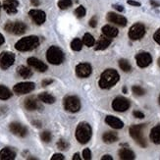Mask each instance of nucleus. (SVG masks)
Wrapping results in <instances>:
<instances>
[{
    "instance_id": "c9c22d12",
    "label": "nucleus",
    "mask_w": 160,
    "mask_h": 160,
    "mask_svg": "<svg viewBox=\"0 0 160 160\" xmlns=\"http://www.w3.org/2000/svg\"><path fill=\"white\" fill-rule=\"evenodd\" d=\"M86 13H87V11H86L85 7H83V6H79L78 8L75 10V15H76V17L79 18V19L85 17Z\"/></svg>"
},
{
    "instance_id": "c756f323",
    "label": "nucleus",
    "mask_w": 160,
    "mask_h": 160,
    "mask_svg": "<svg viewBox=\"0 0 160 160\" xmlns=\"http://www.w3.org/2000/svg\"><path fill=\"white\" fill-rule=\"evenodd\" d=\"M82 42H83V44H85L86 46L92 47V46H93L95 44V39H94V38L92 36V34L88 32V33L85 34V36H83Z\"/></svg>"
},
{
    "instance_id": "4c0bfd02",
    "label": "nucleus",
    "mask_w": 160,
    "mask_h": 160,
    "mask_svg": "<svg viewBox=\"0 0 160 160\" xmlns=\"http://www.w3.org/2000/svg\"><path fill=\"white\" fill-rule=\"evenodd\" d=\"M82 157L86 160H89L92 159V151H90L89 148H85L82 150Z\"/></svg>"
},
{
    "instance_id": "aec40b11",
    "label": "nucleus",
    "mask_w": 160,
    "mask_h": 160,
    "mask_svg": "<svg viewBox=\"0 0 160 160\" xmlns=\"http://www.w3.org/2000/svg\"><path fill=\"white\" fill-rule=\"evenodd\" d=\"M111 42H112V40H111L110 38L106 37V36H101L99 38V39L96 41V43H95V47H94V49L96 51H98V50H104V49H106V48L111 44Z\"/></svg>"
},
{
    "instance_id": "bb28decb",
    "label": "nucleus",
    "mask_w": 160,
    "mask_h": 160,
    "mask_svg": "<svg viewBox=\"0 0 160 160\" xmlns=\"http://www.w3.org/2000/svg\"><path fill=\"white\" fill-rule=\"evenodd\" d=\"M38 99L46 104H52L55 102V97L48 92H41L38 94Z\"/></svg>"
},
{
    "instance_id": "58836bf2",
    "label": "nucleus",
    "mask_w": 160,
    "mask_h": 160,
    "mask_svg": "<svg viewBox=\"0 0 160 160\" xmlns=\"http://www.w3.org/2000/svg\"><path fill=\"white\" fill-rule=\"evenodd\" d=\"M153 38H154V40H155V42H157V43L160 45V28L154 32V34H153Z\"/></svg>"
},
{
    "instance_id": "79ce46f5",
    "label": "nucleus",
    "mask_w": 160,
    "mask_h": 160,
    "mask_svg": "<svg viewBox=\"0 0 160 160\" xmlns=\"http://www.w3.org/2000/svg\"><path fill=\"white\" fill-rule=\"evenodd\" d=\"M64 155L61 154V153H55L52 157L51 160H64Z\"/></svg>"
},
{
    "instance_id": "f8f14e48",
    "label": "nucleus",
    "mask_w": 160,
    "mask_h": 160,
    "mask_svg": "<svg viewBox=\"0 0 160 160\" xmlns=\"http://www.w3.org/2000/svg\"><path fill=\"white\" fill-rule=\"evenodd\" d=\"M29 16L32 20V22L34 24H37L38 26L42 25L45 20H46V14L42 10H38V9H32L29 12Z\"/></svg>"
},
{
    "instance_id": "412c9836",
    "label": "nucleus",
    "mask_w": 160,
    "mask_h": 160,
    "mask_svg": "<svg viewBox=\"0 0 160 160\" xmlns=\"http://www.w3.org/2000/svg\"><path fill=\"white\" fill-rule=\"evenodd\" d=\"M24 105H25V108L29 111H33V110H37L38 108H40L39 103L34 96L27 97V98L25 99Z\"/></svg>"
},
{
    "instance_id": "a18cd8bd",
    "label": "nucleus",
    "mask_w": 160,
    "mask_h": 160,
    "mask_svg": "<svg viewBox=\"0 0 160 160\" xmlns=\"http://www.w3.org/2000/svg\"><path fill=\"white\" fill-rule=\"evenodd\" d=\"M113 8L114 9H116L117 11H119V12H123L124 11V8H123V6H121V5H113Z\"/></svg>"
},
{
    "instance_id": "f03ea898",
    "label": "nucleus",
    "mask_w": 160,
    "mask_h": 160,
    "mask_svg": "<svg viewBox=\"0 0 160 160\" xmlns=\"http://www.w3.org/2000/svg\"><path fill=\"white\" fill-rule=\"evenodd\" d=\"M39 45V38L36 36H29L21 38L15 44V48L18 51H31L36 49Z\"/></svg>"
},
{
    "instance_id": "4468645a",
    "label": "nucleus",
    "mask_w": 160,
    "mask_h": 160,
    "mask_svg": "<svg viewBox=\"0 0 160 160\" xmlns=\"http://www.w3.org/2000/svg\"><path fill=\"white\" fill-rule=\"evenodd\" d=\"M106 19L109 23L115 24V25L120 26V27H126L127 23H128L127 19L124 16L119 15V14H116V13H113V12H109L106 16Z\"/></svg>"
},
{
    "instance_id": "a19ab883",
    "label": "nucleus",
    "mask_w": 160,
    "mask_h": 160,
    "mask_svg": "<svg viewBox=\"0 0 160 160\" xmlns=\"http://www.w3.org/2000/svg\"><path fill=\"white\" fill-rule=\"evenodd\" d=\"M89 26L92 28H95L97 26V17L96 16H93L89 20Z\"/></svg>"
},
{
    "instance_id": "cd10ccee",
    "label": "nucleus",
    "mask_w": 160,
    "mask_h": 160,
    "mask_svg": "<svg viewBox=\"0 0 160 160\" xmlns=\"http://www.w3.org/2000/svg\"><path fill=\"white\" fill-rule=\"evenodd\" d=\"M17 72H18V74L21 76V77L24 78V79L30 78V77H32V72L31 69H30V68H28V67H26V66H23V65L18 67Z\"/></svg>"
},
{
    "instance_id": "603ef678",
    "label": "nucleus",
    "mask_w": 160,
    "mask_h": 160,
    "mask_svg": "<svg viewBox=\"0 0 160 160\" xmlns=\"http://www.w3.org/2000/svg\"><path fill=\"white\" fill-rule=\"evenodd\" d=\"M123 92L124 93H127V88H125V87L123 88Z\"/></svg>"
},
{
    "instance_id": "1a4fd4ad",
    "label": "nucleus",
    "mask_w": 160,
    "mask_h": 160,
    "mask_svg": "<svg viewBox=\"0 0 160 160\" xmlns=\"http://www.w3.org/2000/svg\"><path fill=\"white\" fill-rule=\"evenodd\" d=\"M36 88V85L32 82H19L17 85L14 86L13 88V92L17 93V94H27L32 92V90Z\"/></svg>"
},
{
    "instance_id": "7ed1b4c3",
    "label": "nucleus",
    "mask_w": 160,
    "mask_h": 160,
    "mask_svg": "<svg viewBox=\"0 0 160 160\" xmlns=\"http://www.w3.org/2000/svg\"><path fill=\"white\" fill-rule=\"evenodd\" d=\"M92 136V130L90 125L86 122H82L78 125L77 129H76V138L77 141L82 143L86 144L88 143Z\"/></svg>"
},
{
    "instance_id": "f3484780",
    "label": "nucleus",
    "mask_w": 160,
    "mask_h": 160,
    "mask_svg": "<svg viewBox=\"0 0 160 160\" xmlns=\"http://www.w3.org/2000/svg\"><path fill=\"white\" fill-rule=\"evenodd\" d=\"M28 64H29L31 67H32L33 69H36L38 72H45L47 70V65L44 64L42 61L36 58V57H30L27 60Z\"/></svg>"
},
{
    "instance_id": "0eeeda50",
    "label": "nucleus",
    "mask_w": 160,
    "mask_h": 160,
    "mask_svg": "<svg viewBox=\"0 0 160 160\" xmlns=\"http://www.w3.org/2000/svg\"><path fill=\"white\" fill-rule=\"evenodd\" d=\"M4 30L8 33L21 36V34L26 32L27 25L23 22H7L4 26Z\"/></svg>"
},
{
    "instance_id": "6e6d98bb",
    "label": "nucleus",
    "mask_w": 160,
    "mask_h": 160,
    "mask_svg": "<svg viewBox=\"0 0 160 160\" xmlns=\"http://www.w3.org/2000/svg\"><path fill=\"white\" fill-rule=\"evenodd\" d=\"M0 8H1V5H0Z\"/></svg>"
},
{
    "instance_id": "dca6fc26",
    "label": "nucleus",
    "mask_w": 160,
    "mask_h": 160,
    "mask_svg": "<svg viewBox=\"0 0 160 160\" xmlns=\"http://www.w3.org/2000/svg\"><path fill=\"white\" fill-rule=\"evenodd\" d=\"M9 129L11 131V133L14 135H16L21 138H25L28 135V129L24 126V125L17 123V122H13L10 124Z\"/></svg>"
},
{
    "instance_id": "37998d69",
    "label": "nucleus",
    "mask_w": 160,
    "mask_h": 160,
    "mask_svg": "<svg viewBox=\"0 0 160 160\" xmlns=\"http://www.w3.org/2000/svg\"><path fill=\"white\" fill-rule=\"evenodd\" d=\"M52 82H53V80H51V79H45V80H43L42 82H41V86H42V87H47V86L51 85Z\"/></svg>"
},
{
    "instance_id": "2f4dec72",
    "label": "nucleus",
    "mask_w": 160,
    "mask_h": 160,
    "mask_svg": "<svg viewBox=\"0 0 160 160\" xmlns=\"http://www.w3.org/2000/svg\"><path fill=\"white\" fill-rule=\"evenodd\" d=\"M119 67H120L121 70L124 71V72H131V70H132L131 64L129 63V61L126 60V59L119 60Z\"/></svg>"
},
{
    "instance_id": "393cba45",
    "label": "nucleus",
    "mask_w": 160,
    "mask_h": 160,
    "mask_svg": "<svg viewBox=\"0 0 160 160\" xmlns=\"http://www.w3.org/2000/svg\"><path fill=\"white\" fill-rule=\"evenodd\" d=\"M118 155H119L120 159L123 160H132L136 158L134 151H132L129 148H121L119 152H118Z\"/></svg>"
},
{
    "instance_id": "9b49d317",
    "label": "nucleus",
    "mask_w": 160,
    "mask_h": 160,
    "mask_svg": "<svg viewBox=\"0 0 160 160\" xmlns=\"http://www.w3.org/2000/svg\"><path fill=\"white\" fill-rule=\"evenodd\" d=\"M15 62V55L12 52L4 51L0 54V68L2 70H7Z\"/></svg>"
},
{
    "instance_id": "5fc2aeb1",
    "label": "nucleus",
    "mask_w": 160,
    "mask_h": 160,
    "mask_svg": "<svg viewBox=\"0 0 160 160\" xmlns=\"http://www.w3.org/2000/svg\"><path fill=\"white\" fill-rule=\"evenodd\" d=\"M158 102H159V104H160V95H159V98H158Z\"/></svg>"
},
{
    "instance_id": "864d4df0",
    "label": "nucleus",
    "mask_w": 160,
    "mask_h": 160,
    "mask_svg": "<svg viewBox=\"0 0 160 160\" xmlns=\"http://www.w3.org/2000/svg\"><path fill=\"white\" fill-rule=\"evenodd\" d=\"M157 63H158V66L160 67V58L158 59V61H157Z\"/></svg>"
},
{
    "instance_id": "8fccbe9b",
    "label": "nucleus",
    "mask_w": 160,
    "mask_h": 160,
    "mask_svg": "<svg viewBox=\"0 0 160 160\" xmlns=\"http://www.w3.org/2000/svg\"><path fill=\"white\" fill-rule=\"evenodd\" d=\"M4 42H5V38H4V37L2 36V34L0 33V46H1Z\"/></svg>"
},
{
    "instance_id": "6e6552de",
    "label": "nucleus",
    "mask_w": 160,
    "mask_h": 160,
    "mask_svg": "<svg viewBox=\"0 0 160 160\" xmlns=\"http://www.w3.org/2000/svg\"><path fill=\"white\" fill-rule=\"evenodd\" d=\"M145 27L142 23H136L130 28L128 36L132 40H138L144 37L145 34Z\"/></svg>"
},
{
    "instance_id": "9d476101",
    "label": "nucleus",
    "mask_w": 160,
    "mask_h": 160,
    "mask_svg": "<svg viewBox=\"0 0 160 160\" xmlns=\"http://www.w3.org/2000/svg\"><path fill=\"white\" fill-rule=\"evenodd\" d=\"M130 106L131 102L129 101V99L123 96H117L112 101V108L117 112H125L130 108Z\"/></svg>"
},
{
    "instance_id": "6ab92c4d",
    "label": "nucleus",
    "mask_w": 160,
    "mask_h": 160,
    "mask_svg": "<svg viewBox=\"0 0 160 160\" xmlns=\"http://www.w3.org/2000/svg\"><path fill=\"white\" fill-rule=\"evenodd\" d=\"M105 123L108 125V126H110L111 128L117 129V130L122 129L124 127L123 121H121L119 118L112 116V115H108V116L105 117Z\"/></svg>"
},
{
    "instance_id": "ddd939ff",
    "label": "nucleus",
    "mask_w": 160,
    "mask_h": 160,
    "mask_svg": "<svg viewBox=\"0 0 160 160\" xmlns=\"http://www.w3.org/2000/svg\"><path fill=\"white\" fill-rule=\"evenodd\" d=\"M136 61L140 68H145L151 64L152 57L148 52H141L136 55Z\"/></svg>"
},
{
    "instance_id": "72a5a7b5",
    "label": "nucleus",
    "mask_w": 160,
    "mask_h": 160,
    "mask_svg": "<svg viewBox=\"0 0 160 160\" xmlns=\"http://www.w3.org/2000/svg\"><path fill=\"white\" fill-rule=\"evenodd\" d=\"M132 92H133V93L135 95H138V96H142V95H144L145 94L144 88H142L140 86H134L133 88H132Z\"/></svg>"
},
{
    "instance_id": "f704fd0d",
    "label": "nucleus",
    "mask_w": 160,
    "mask_h": 160,
    "mask_svg": "<svg viewBox=\"0 0 160 160\" xmlns=\"http://www.w3.org/2000/svg\"><path fill=\"white\" fill-rule=\"evenodd\" d=\"M40 138H41V141L44 142H49L52 138V135H51L50 132L44 131L40 134Z\"/></svg>"
},
{
    "instance_id": "09e8293b",
    "label": "nucleus",
    "mask_w": 160,
    "mask_h": 160,
    "mask_svg": "<svg viewBox=\"0 0 160 160\" xmlns=\"http://www.w3.org/2000/svg\"><path fill=\"white\" fill-rule=\"evenodd\" d=\"M31 2L33 6H38L39 5V0H31Z\"/></svg>"
},
{
    "instance_id": "7c9ffc66",
    "label": "nucleus",
    "mask_w": 160,
    "mask_h": 160,
    "mask_svg": "<svg viewBox=\"0 0 160 160\" xmlns=\"http://www.w3.org/2000/svg\"><path fill=\"white\" fill-rule=\"evenodd\" d=\"M82 44H83L82 40H81L80 38H75L71 42L72 50H74V51H80V50H82Z\"/></svg>"
},
{
    "instance_id": "a878e982",
    "label": "nucleus",
    "mask_w": 160,
    "mask_h": 160,
    "mask_svg": "<svg viewBox=\"0 0 160 160\" xmlns=\"http://www.w3.org/2000/svg\"><path fill=\"white\" fill-rule=\"evenodd\" d=\"M102 141L105 143H113L118 141V135L114 132H105L102 136Z\"/></svg>"
},
{
    "instance_id": "c85d7f7f",
    "label": "nucleus",
    "mask_w": 160,
    "mask_h": 160,
    "mask_svg": "<svg viewBox=\"0 0 160 160\" xmlns=\"http://www.w3.org/2000/svg\"><path fill=\"white\" fill-rule=\"evenodd\" d=\"M11 96H12L11 90L8 88H6L5 86L0 85V99L7 100V99H9Z\"/></svg>"
},
{
    "instance_id": "3c124183",
    "label": "nucleus",
    "mask_w": 160,
    "mask_h": 160,
    "mask_svg": "<svg viewBox=\"0 0 160 160\" xmlns=\"http://www.w3.org/2000/svg\"><path fill=\"white\" fill-rule=\"evenodd\" d=\"M82 158L80 157V154L79 153H75L74 156H73V160H81Z\"/></svg>"
},
{
    "instance_id": "e433bc0d",
    "label": "nucleus",
    "mask_w": 160,
    "mask_h": 160,
    "mask_svg": "<svg viewBox=\"0 0 160 160\" xmlns=\"http://www.w3.org/2000/svg\"><path fill=\"white\" fill-rule=\"evenodd\" d=\"M57 148L60 150H66L69 148V143L65 140H59L57 142Z\"/></svg>"
},
{
    "instance_id": "f257e3e1",
    "label": "nucleus",
    "mask_w": 160,
    "mask_h": 160,
    "mask_svg": "<svg viewBox=\"0 0 160 160\" xmlns=\"http://www.w3.org/2000/svg\"><path fill=\"white\" fill-rule=\"evenodd\" d=\"M119 80L120 76L116 70H114V69H107V70H105L101 74L98 85L103 89H108L114 87L119 82Z\"/></svg>"
},
{
    "instance_id": "2eb2a0df",
    "label": "nucleus",
    "mask_w": 160,
    "mask_h": 160,
    "mask_svg": "<svg viewBox=\"0 0 160 160\" xmlns=\"http://www.w3.org/2000/svg\"><path fill=\"white\" fill-rule=\"evenodd\" d=\"M92 73V65L88 63H80L76 66V74L79 78H88Z\"/></svg>"
},
{
    "instance_id": "ea45409f",
    "label": "nucleus",
    "mask_w": 160,
    "mask_h": 160,
    "mask_svg": "<svg viewBox=\"0 0 160 160\" xmlns=\"http://www.w3.org/2000/svg\"><path fill=\"white\" fill-rule=\"evenodd\" d=\"M133 115H134V117L138 118V119H143V118H144V114L142 112H141V111H138V110L134 111Z\"/></svg>"
},
{
    "instance_id": "5701e85b",
    "label": "nucleus",
    "mask_w": 160,
    "mask_h": 160,
    "mask_svg": "<svg viewBox=\"0 0 160 160\" xmlns=\"http://www.w3.org/2000/svg\"><path fill=\"white\" fill-rule=\"evenodd\" d=\"M101 31H102V33L104 34V36H106L110 38H116L118 36V33H119L118 29H116L115 27L110 26V25H105L104 27H102Z\"/></svg>"
},
{
    "instance_id": "39448f33",
    "label": "nucleus",
    "mask_w": 160,
    "mask_h": 160,
    "mask_svg": "<svg viewBox=\"0 0 160 160\" xmlns=\"http://www.w3.org/2000/svg\"><path fill=\"white\" fill-rule=\"evenodd\" d=\"M65 55L57 46H50L46 52V59L50 64L53 65H60L64 61Z\"/></svg>"
},
{
    "instance_id": "b1692460",
    "label": "nucleus",
    "mask_w": 160,
    "mask_h": 160,
    "mask_svg": "<svg viewBox=\"0 0 160 160\" xmlns=\"http://www.w3.org/2000/svg\"><path fill=\"white\" fill-rule=\"evenodd\" d=\"M149 138L153 143L160 144V124L151 129Z\"/></svg>"
},
{
    "instance_id": "20e7f679",
    "label": "nucleus",
    "mask_w": 160,
    "mask_h": 160,
    "mask_svg": "<svg viewBox=\"0 0 160 160\" xmlns=\"http://www.w3.org/2000/svg\"><path fill=\"white\" fill-rule=\"evenodd\" d=\"M145 128L144 124H138V125H134V126L130 127L129 132L130 136L133 140L142 148H147V141H145L144 136H143V129Z\"/></svg>"
},
{
    "instance_id": "de8ad7c7",
    "label": "nucleus",
    "mask_w": 160,
    "mask_h": 160,
    "mask_svg": "<svg viewBox=\"0 0 160 160\" xmlns=\"http://www.w3.org/2000/svg\"><path fill=\"white\" fill-rule=\"evenodd\" d=\"M112 159L113 158L111 155H104V156L101 157V160H112Z\"/></svg>"
},
{
    "instance_id": "a211bd4d",
    "label": "nucleus",
    "mask_w": 160,
    "mask_h": 160,
    "mask_svg": "<svg viewBox=\"0 0 160 160\" xmlns=\"http://www.w3.org/2000/svg\"><path fill=\"white\" fill-rule=\"evenodd\" d=\"M18 5H19V2L17 0H4L2 7L7 14L13 15V14H16L18 12L17 10Z\"/></svg>"
},
{
    "instance_id": "c03bdc74",
    "label": "nucleus",
    "mask_w": 160,
    "mask_h": 160,
    "mask_svg": "<svg viewBox=\"0 0 160 160\" xmlns=\"http://www.w3.org/2000/svg\"><path fill=\"white\" fill-rule=\"evenodd\" d=\"M128 4H129V5H132V6H136V7L141 6V3H140V2L134 1V0H128Z\"/></svg>"
},
{
    "instance_id": "423d86ee",
    "label": "nucleus",
    "mask_w": 160,
    "mask_h": 160,
    "mask_svg": "<svg viewBox=\"0 0 160 160\" xmlns=\"http://www.w3.org/2000/svg\"><path fill=\"white\" fill-rule=\"evenodd\" d=\"M64 108L68 112L76 113L81 109V101L78 96L76 95H68L64 98Z\"/></svg>"
},
{
    "instance_id": "4be33fe9",
    "label": "nucleus",
    "mask_w": 160,
    "mask_h": 160,
    "mask_svg": "<svg viewBox=\"0 0 160 160\" xmlns=\"http://www.w3.org/2000/svg\"><path fill=\"white\" fill-rule=\"evenodd\" d=\"M16 158V152L10 148L0 150V160H13Z\"/></svg>"
},
{
    "instance_id": "49530a36",
    "label": "nucleus",
    "mask_w": 160,
    "mask_h": 160,
    "mask_svg": "<svg viewBox=\"0 0 160 160\" xmlns=\"http://www.w3.org/2000/svg\"><path fill=\"white\" fill-rule=\"evenodd\" d=\"M150 4L153 6V7H158L160 6V3L159 2H156L155 0H150Z\"/></svg>"
},
{
    "instance_id": "473e14b6",
    "label": "nucleus",
    "mask_w": 160,
    "mask_h": 160,
    "mask_svg": "<svg viewBox=\"0 0 160 160\" xmlns=\"http://www.w3.org/2000/svg\"><path fill=\"white\" fill-rule=\"evenodd\" d=\"M72 5H73L72 0H59L58 1V7L61 10H65V9L70 8Z\"/></svg>"
}]
</instances>
